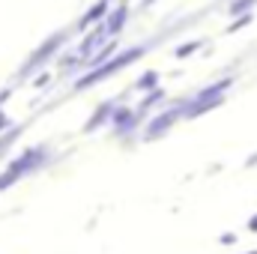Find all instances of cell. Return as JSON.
Instances as JSON below:
<instances>
[{
    "instance_id": "6da1fadb",
    "label": "cell",
    "mask_w": 257,
    "mask_h": 254,
    "mask_svg": "<svg viewBox=\"0 0 257 254\" xmlns=\"http://www.w3.org/2000/svg\"><path fill=\"white\" fill-rule=\"evenodd\" d=\"M251 227H254V230H257V218H254V221H251Z\"/></svg>"
}]
</instances>
